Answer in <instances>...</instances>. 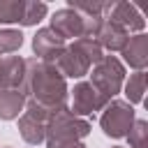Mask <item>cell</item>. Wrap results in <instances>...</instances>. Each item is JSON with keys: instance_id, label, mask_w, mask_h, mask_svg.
Masks as SVG:
<instances>
[{"instance_id": "ac0fdd59", "label": "cell", "mask_w": 148, "mask_h": 148, "mask_svg": "<svg viewBox=\"0 0 148 148\" xmlns=\"http://www.w3.org/2000/svg\"><path fill=\"white\" fill-rule=\"evenodd\" d=\"M25 0H0V23H21Z\"/></svg>"}, {"instance_id": "44dd1931", "label": "cell", "mask_w": 148, "mask_h": 148, "mask_svg": "<svg viewBox=\"0 0 148 148\" xmlns=\"http://www.w3.org/2000/svg\"><path fill=\"white\" fill-rule=\"evenodd\" d=\"M60 148H86L81 141H74V143H67V146H60Z\"/></svg>"}, {"instance_id": "7a4b0ae2", "label": "cell", "mask_w": 148, "mask_h": 148, "mask_svg": "<svg viewBox=\"0 0 148 148\" xmlns=\"http://www.w3.org/2000/svg\"><path fill=\"white\" fill-rule=\"evenodd\" d=\"M90 134V123L86 118H79L69 111V106H60L56 109L44 127V143L46 148H60L74 141H81L83 136Z\"/></svg>"}, {"instance_id": "2e32d148", "label": "cell", "mask_w": 148, "mask_h": 148, "mask_svg": "<svg viewBox=\"0 0 148 148\" xmlns=\"http://www.w3.org/2000/svg\"><path fill=\"white\" fill-rule=\"evenodd\" d=\"M44 16H46V5H44L42 0H25V2H23L21 25H37Z\"/></svg>"}, {"instance_id": "277c9868", "label": "cell", "mask_w": 148, "mask_h": 148, "mask_svg": "<svg viewBox=\"0 0 148 148\" xmlns=\"http://www.w3.org/2000/svg\"><path fill=\"white\" fill-rule=\"evenodd\" d=\"M136 116H134V109L132 104H127L125 99H111L104 109H102V116H99V125L104 130L106 136L111 139H120V136H127L130 127L134 125Z\"/></svg>"}, {"instance_id": "5bb4252c", "label": "cell", "mask_w": 148, "mask_h": 148, "mask_svg": "<svg viewBox=\"0 0 148 148\" xmlns=\"http://www.w3.org/2000/svg\"><path fill=\"white\" fill-rule=\"evenodd\" d=\"M44 127H46V125H44L42 120L32 118V116H28V113H21V116H18V132H21L23 141L30 143V146H37V143L44 141Z\"/></svg>"}, {"instance_id": "52a82bcc", "label": "cell", "mask_w": 148, "mask_h": 148, "mask_svg": "<svg viewBox=\"0 0 148 148\" xmlns=\"http://www.w3.org/2000/svg\"><path fill=\"white\" fill-rule=\"evenodd\" d=\"M56 69L60 72V76L62 79H81V76H86L88 72H90V62H88V58L74 46V42L72 44H65V49H62V53L56 58Z\"/></svg>"}, {"instance_id": "ba28073f", "label": "cell", "mask_w": 148, "mask_h": 148, "mask_svg": "<svg viewBox=\"0 0 148 148\" xmlns=\"http://www.w3.org/2000/svg\"><path fill=\"white\" fill-rule=\"evenodd\" d=\"M49 28L58 37H62V39H79V37H83V18L72 7H62V9L53 12Z\"/></svg>"}, {"instance_id": "8fae6325", "label": "cell", "mask_w": 148, "mask_h": 148, "mask_svg": "<svg viewBox=\"0 0 148 148\" xmlns=\"http://www.w3.org/2000/svg\"><path fill=\"white\" fill-rule=\"evenodd\" d=\"M25 76V58L21 56H2L0 58V88L21 90Z\"/></svg>"}, {"instance_id": "9c48e42d", "label": "cell", "mask_w": 148, "mask_h": 148, "mask_svg": "<svg viewBox=\"0 0 148 148\" xmlns=\"http://www.w3.org/2000/svg\"><path fill=\"white\" fill-rule=\"evenodd\" d=\"M62 49H65V39L58 37L51 28H39L32 37V51H35L37 60L56 62V58L62 53Z\"/></svg>"}, {"instance_id": "9a60e30c", "label": "cell", "mask_w": 148, "mask_h": 148, "mask_svg": "<svg viewBox=\"0 0 148 148\" xmlns=\"http://www.w3.org/2000/svg\"><path fill=\"white\" fill-rule=\"evenodd\" d=\"M123 90H125V102L127 104H139L143 102V92H146V72H134L130 74V79L123 83Z\"/></svg>"}, {"instance_id": "8992f818", "label": "cell", "mask_w": 148, "mask_h": 148, "mask_svg": "<svg viewBox=\"0 0 148 148\" xmlns=\"http://www.w3.org/2000/svg\"><path fill=\"white\" fill-rule=\"evenodd\" d=\"M111 99H106L90 81H79L72 90V113L83 118V116H90L95 111H102Z\"/></svg>"}, {"instance_id": "4fadbf2b", "label": "cell", "mask_w": 148, "mask_h": 148, "mask_svg": "<svg viewBox=\"0 0 148 148\" xmlns=\"http://www.w3.org/2000/svg\"><path fill=\"white\" fill-rule=\"evenodd\" d=\"M25 109V97L21 90L0 88V120H14Z\"/></svg>"}, {"instance_id": "3957f363", "label": "cell", "mask_w": 148, "mask_h": 148, "mask_svg": "<svg viewBox=\"0 0 148 148\" xmlns=\"http://www.w3.org/2000/svg\"><path fill=\"white\" fill-rule=\"evenodd\" d=\"M90 83L106 99H116V95L123 90V83H125V65L116 56H104L97 65H92Z\"/></svg>"}, {"instance_id": "7402d4cb", "label": "cell", "mask_w": 148, "mask_h": 148, "mask_svg": "<svg viewBox=\"0 0 148 148\" xmlns=\"http://www.w3.org/2000/svg\"><path fill=\"white\" fill-rule=\"evenodd\" d=\"M111 148H123V146H111Z\"/></svg>"}, {"instance_id": "5b68a950", "label": "cell", "mask_w": 148, "mask_h": 148, "mask_svg": "<svg viewBox=\"0 0 148 148\" xmlns=\"http://www.w3.org/2000/svg\"><path fill=\"white\" fill-rule=\"evenodd\" d=\"M104 21L116 23L118 28H123L125 32H141L146 28V18L141 16V12L125 0H116V2H106L104 5Z\"/></svg>"}, {"instance_id": "d6986e66", "label": "cell", "mask_w": 148, "mask_h": 148, "mask_svg": "<svg viewBox=\"0 0 148 148\" xmlns=\"http://www.w3.org/2000/svg\"><path fill=\"white\" fill-rule=\"evenodd\" d=\"M23 44V32L14 28H2L0 30V53H14Z\"/></svg>"}, {"instance_id": "30bf717a", "label": "cell", "mask_w": 148, "mask_h": 148, "mask_svg": "<svg viewBox=\"0 0 148 148\" xmlns=\"http://www.w3.org/2000/svg\"><path fill=\"white\" fill-rule=\"evenodd\" d=\"M120 53H123V60H125L132 69L143 72L146 65H148V35H143V32L132 35V37L127 39V44L123 46Z\"/></svg>"}, {"instance_id": "e0dca14e", "label": "cell", "mask_w": 148, "mask_h": 148, "mask_svg": "<svg viewBox=\"0 0 148 148\" xmlns=\"http://www.w3.org/2000/svg\"><path fill=\"white\" fill-rule=\"evenodd\" d=\"M74 46L88 58V62L90 65H97L102 58H104V51H102V46L92 39V37H79V39H74Z\"/></svg>"}, {"instance_id": "603a6c76", "label": "cell", "mask_w": 148, "mask_h": 148, "mask_svg": "<svg viewBox=\"0 0 148 148\" xmlns=\"http://www.w3.org/2000/svg\"><path fill=\"white\" fill-rule=\"evenodd\" d=\"M0 58H2V53H0Z\"/></svg>"}, {"instance_id": "7c38bea8", "label": "cell", "mask_w": 148, "mask_h": 148, "mask_svg": "<svg viewBox=\"0 0 148 148\" xmlns=\"http://www.w3.org/2000/svg\"><path fill=\"white\" fill-rule=\"evenodd\" d=\"M127 39H130V32H125L123 28H118L116 23H109V21H102V25L95 35V42L102 46V51H123Z\"/></svg>"}, {"instance_id": "ffe728a7", "label": "cell", "mask_w": 148, "mask_h": 148, "mask_svg": "<svg viewBox=\"0 0 148 148\" xmlns=\"http://www.w3.org/2000/svg\"><path fill=\"white\" fill-rule=\"evenodd\" d=\"M130 146L132 148H148V123L146 120H134V125L127 132Z\"/></svg>"}, {"instance_id": "6da1fadb", "label": "cell", "mask_w": 148, "mask_h": 148, "mask_svg": "<svg viewBox=\"0 0 148 148\" xmlns=\"http://www.w3.org/2000/svg\"><path fill=\"white\" fill-rule=\"evenodd\" d=\"M21 92H23L25 102H35V104H39V106H44L46 111L53 113L56 109L67 104L69 88H67V81L60 76V72L56 69L53 62L28 58Z\"/></svg>"}]
</instances>
